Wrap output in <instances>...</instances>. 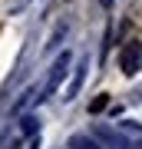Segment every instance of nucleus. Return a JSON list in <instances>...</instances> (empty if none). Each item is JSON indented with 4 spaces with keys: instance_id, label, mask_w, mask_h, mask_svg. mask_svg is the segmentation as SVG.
Wrapping results in <instances>:
<instances>
[{
    "instance_id": "3",
    "label": "nucleus",
    "mask_w": 142,
    "mask_h": 149,
    "mask_svg": "<svg viewBox=\"0 0 142 149\" xmlns=\"http://www.w3.org/2000/svg\"><path fill=\"white\" fill-rule=\"evenodd\" d=\"M83 80H86V63H79V70H76V76H73V83H69V90H66L63 100H73V96L79 93V86H83Z\"/></svg>"
},
{
    "instance_id": "4",
    "label": "nucleus",
    "mask_w": 142,
    "mask_h": 149,
    "mask_svg": "<svg viewBox=\"0 0 142 149\" xmlns=\"http://www.w3.org/2000/svg\"><path fill=\"white\" fill-rule=\"evenodd\" d=\"M69 149H99V143H93L89 136H73L69 139Z\"/></svg>"
},
{
    "instance_id": "2",
    "label": "nucleus",
    "mask_w": 142,
    "mask_h": 149,
    "mask_svg": "<svg viewBox=\"0 0 142 149\" xmlns=\"http://www.w3.org/2000/svg\"><path fill=\"white\" fill-rule=\"evenodd\" d=\"M66 66H69V53H63V56L56 60V66H53V76H50V90H53V86H56L60 80H63V73H66Z\"/></svg>"
},
{
    "instance_id": "5",
    "label": "nucleus",
    "mask_w": 142,
    "mask_h": 149,
    "mask_svg": "<svg viewBox=\"0 0 142 149\" xmlns=\"http://www.w3.org/2000/svg\"><path fill=\"white\" fill-rule=\"evenodd\" d=\"M33 129H37V119L26 116V119H23V133H33Z\"/></svg>"
},
{
    "instance_id": "1",
    "label": "nucleus",
    "mask_w": 142,
    "mask_h": 149,
    "mask_svg": "<svg viewBox=\"0 0 142 149\" xmlns=\"http://www.w3.org/2000/svg\"><path fill=\"white\" fill-rule=\"evenodd\" d=\"M119 66H122V73H126V76H132V73H139V70H142V43H139V40H129L126 47H122Z\"/></svg>"
}]
</instances>
